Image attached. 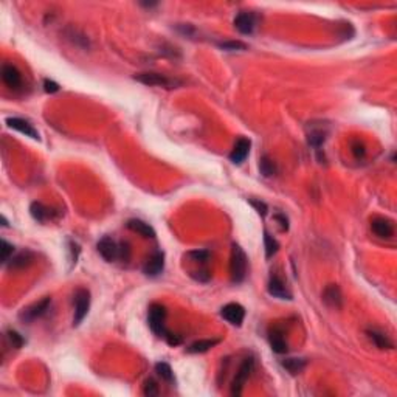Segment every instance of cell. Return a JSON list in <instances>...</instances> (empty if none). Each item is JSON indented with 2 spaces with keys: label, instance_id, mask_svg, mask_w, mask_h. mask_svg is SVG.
<instances>
[{
  "label": "cell",
  "instance_id": "obj_14",
  "mask_svg": "<svg viewBox=\"0 0 397 397\" xmlns=\"http://www.w3.org/2000/svg\"><path fill=\"white\" fill-rule=\"evenodd\" d=\"M371 228H373L376 236H379L382 239H388L394 235V227H393L391 221L383 219V217H376V219L371 222Z\"/></svg>",
  "mask_w": 397,
  "mask_h": 397
},
{
  "label": "cell",
  "instance_id": "obj_4",
  "mask_svg": "<svg viewBox=\"0 0 397 397\" xmlns=\"http://www.w3.org/2000/svg\"><path fill=\"white\" fill-rule=\"evenodd\" d=\"M134 78L145 85H152V87H164V88H172L178 85L180 82L175 79H169L168 76L161 73H154V72H146V73H138Z\"/></svg>",
  "mask_w": 397,
  "mask_h": 397
},
{
  "label": "cell",
  "instance_id": "obj_10",
  "mask_svg": "<svg viewBox=\"0 0 397 397\" xmlns=\"http://www.w3.org/2000/svg\"><path fill=\"white\" fill-rule=\"evenodd\" d=\"M267 290L272 297L279 298V300H292V293L287 289V286L284 284V281L281 279L279 276H272L270 281H268Z\"/></svg>",
  "mask_w": 397,
  "mask_h": 397
},
{
  "label": "cell",
  "instance_id": "obj_13",
  "mask_svg": "<svg viewBox=\"0 0 397 397\" xmlns=\"http://www.w3.org/2000/svg\"><path fill=\"white\" fill-rule=\"evenodd\" d=\"M323 300L329 307H334V309H340L343 304V295L341 290L337 284H330L324 289L323 292Z\"/></svg>",
  "mask_w": 397,
  "mask_h": 397
},
{
  "label": "cell",
  "instance_id": "obj_34",
  "mask_svg": "<svg viewBox=\"0 0 397 397\" xmlns=\"http://www.w3.org/2000/svg\"><path fill=\"white\" fill-rule=\"evenodd\" d=\"M59 84L58 82H55V81H51V79H45L44 81V90L47 92V93H56V92H59Z\"/></svg>",
  "mask_w": 397,
  "mask_h": 397
},
{
  "label": "cell",
  "instance_id": "obj_21",
  "mask_svg": "<svg viewBox=\"0 0 397 397\" xmlns=\"http://www.w3.org/2000/svg\"><path fill=\"white\" fill-rule=\"evenodd\" d=\"M306 365H307V362L304 360V358H286V360H283V366L292 376L300 374L301 371L306 368Z\"/></svg>",
  "mask_w": 397,
  "mask_h": 397
},
{
  "label": "cell",
  "instance_id": "obj_11",
  "mask_svg": "<svg viewBox=\"0 0 397 397\" xmlns=\"http://www.w3.org/2000/svg\"><path fill=\"white\" fill-rule=\"evenodd\" d=\"M164 267V254L161 251H156L143 265V273L148 276H157L163 272Z\"/></svg>",
  "mask_w": 397,
  "mask_h": 397
},
{
  "label": "cell",
  "instance_id": "obj_12",
  "mask_svg": "<svg viewBox=\"0 0 397 397\" xmlns=\"http://www.w3.org/2000/svg\"><path fill=\"white\" fill-rule=\"evenodd\" d=\"M250 146H251L250 140L239 138L235 145V148H233V151H232V154H230V160H232L235 164H240L247 159L248 152H250Z\"/></svg>",
  "mask_w": 397,
  "mask_h": 397
},
{
  "label": "cell",
  "instance_id": "obj_39",
  "mask_svg": "<svg viewBox=\"0 0 397 397\" xmlns=\"http://www.w3.org/2000/svg\"><path fill=\"white\" fill-rule=\"evenodd\" d=\"M2 225L3 227H8V221L5 219V216H2Z\"/></svg>",
  "mask_w": 397,
  "mask_h": 397
},
{
  "label": "cell",
  "instance_id": "obj_33",
  "mask_svg": "<svg viewBox=\"0 0 397 397\" xmlns=\"http://www.w3.org/2000/svg\"><path fill=\"white\" fill-rule=\"evenodd\" d=\"M129 256H131L129 244H127V242H121V244L118 245V258L127 261V259H129Z\"/></svg>",
  "mask_w": 397,
  "mask_h": 397
},
{
  "label": "cell",
  "instance_id": "obj_23",
  "mask_svg": "<svg viewBox=\"0 0 397 397\" xmlns=\"http://www.w3.org/2000/svg\"><path fill=\"white\" fill-rule=\"evenodd\" d=\"M270 346L276 354H286L287 352L286 338L283 337V334H279V332H273V334L270 335Z\"/></svg>",
  "mask_w": 397,
  "mask_h": 397
},
{
  "label": "cell",
  "instance_id": "obj_28",
  "mask_svg": "<svg viewBox=\"0 0 397 397\" xmlns=\"http://www.w3.org/2000/svg\"><path fill=\"white\" fill-rule=\"evenodd\" d=\"M6 337H8V340H9V343H11V346H12V348L20 349V348L23 346L25 340L22 338V335H20V334H17L16 330H8Z\"/></svg>",
  "mask_w": 397,
  "mask_h": 397
},
{
  "label": "cell",
  "instance_id": "obj_8",
  "mask_svg": "<svg viewBox=\"0 0 397 397\" xmlns=\"http://www.w3.org/2000/svg\"><path fill=\"white\" fill-rule=\"evenodd\" d=\"M99 254L102 256V259L107 261V262H113L115 259L118 258V245L117 242H115L112 238L109 236H104L96 245Z\"/></svg>",
  "mask_w": 397,
  "mask_h": 397
},
{
  "label": "cell",
  "instance_id": "obj_18",
  "mask_svg": "<svg viewBox=\"0 0 397 397\" xmlns=\"http://www.w3.org/2000/svg\"><path fill=\"white\" fill-rule=\"evenodd\" d=\"M366 334L369 337V340L373 341L379 349H393V341L388 338V335H385L383 332L376 330V329H369L366 330Z\"/></svg>",
  "mask_w": 397,
  "mask_h": 397
},
{
  "label": "cell",
  "instance_id": "obj_24",
  "mask_svg": "<svg viewBox=\"0 0 397 397\" xmlns=\"http://www.w3.org/2000/svg\"><path fill=\"white\" fill-rule=\"evenodd\" d=\"M326 142V132L323 129H314L307 134V143L312 148H319L323 143Z\"/></svg>",
  "mask_w": 397,
  "mask_h": 397
},
{
  "label": "cell",
  "instance_id": "obj_37",
  "mask_svg": "<svg viewBox=\"0 0 397 397\" xmlns=\"http://www.w3.org/2000/svg\"><path fill=\"white\" fill-rule=\"evenodd\" d=\"M164 338L168 340V343L171 344V346H177V344H180V343H182V338L178 337V335L171 334V332H166V334H164Z\"/></svg>",
  "mask_w": 397,
  "mask_h": 397
},
{
  "label": "cell",
  "instance_id": "obj_30",
  "mask_svg": "<svg viewBox=\"0 0 397 397\" xmlns=\"http://www.w3.org/2000/svg\"><path fill=\"white\" fill-rule=\"evenodd\" d=\"M188 256H189V258H193V261L207 262L208 258H210V251L208 250H194V251H189Z\"/></svg>",
  "mask_w": 397,
  "mask_h": 397
},
{
  "label": "cell",
  "instance_id": "obj_5",
  "mask_svg": "<svg viewBox=\"0 0 397 397\" xmlns=\"http://www.w3.org/2000/svg\"><path fill=\"white\" fill-rule=\"evenodd\" d=\"M50 304H51V298L47 297V298L41 300L39 303H34L28 307H25V309L19 314V318L25 323H31L36 318L42 317L50 309Z\"/></svg>",
  "mask_w": 397,
  "mask_h": 397
},
{
  "label": "cell",
  "instance_id": "obj_15",
  "mask_svg": "<svg viewBox=\"0 0 397 397\" xmlns=\"http://www.w3.org/2000/svg\"><path fill=\"white\" fill-rule=\"evenodd\" d=\"M2 79L9 88H17L22 82L20 72L12 64H5L2 67Z\"/></svg>",
  "mask_w": 397,
  "mask_h": 397
},
{
  "label": "cell",
  "instance_id": "obj_3",
  "mask_svg": "<svg viewBox=\"0 0 397 397\" xmlns=\"http://www.w3.org/2000/svg\"><path fill=\"white\" fill-rule=\"evenodd\" d=\"M164 318H166V309L161 304H152L149 307L148 323L151 330L159 337H164L168 330L164 329Z\"/></svg>",
  "mask_w": 397,
  "mask_h": 397
},
{
  "label": "cell",
  "instance_id": "obj_25",
  "mask_svg": "<svg viewBox=\"0 0 397 397\" xmlns=\"http://www.w3.org/2000/svg\"><path fill=\"white\" fill-rule=\"evenodd\" d=\"M259 171L264 177H272L276 172V164L268 156H262L259 160Z\"/></svg>",
  "mask_w": 397,
  "mask_h": 397
},
{
  "label": "cell",
  "instance_id": "obj_32",
  "mask_svg": "<svg viewBox=\"0 0 397 397\" xmlns=\"http://www.w3.org/2000/svg\"><path fill=\"white\" fill-rule=\"evenodd\" d=\"M143 393L146 394V396H157L159 394V385L156 382H154L152 379H149V380H146L145 382V387H143Z\"/></svg>",
  "mask_w": 397,
  "mask_h": 397
},
{
  "label": "cell",
  "instance_id": "obj_26",
  "mask_svg": "<svg viewBox=\"0 0 397 397\" xmlns=\"http://www.w3.org/2000/svg\"><path fill=\"white\" fill-rule=\"evenodd\" d=\"M264 245H265V256L268 259H270L273 254H276V251L279 248L278 240L273 236L268 235V232H264Z\"/></svg>",
  "mask_w": 397,
  "mask_h": 397
},
{
  "label": "cell",
  "instance_id": "obj_31",
  "mask_svg": "<svg viewBox=\"0 0 397 397\" xmlns=\"http://www.w3.org/2000/svg\"><path fill=\"white\" fill-rule=\"evenodd\" d=\"M221 48L227 51H235V50H247V45L240 41H228V42H222Z\"/></svg>",
  "mask_w": 397,
  "mask_h": 397
},
{
  "label": "cell",
  "instance_id": "obj_29",
  "mask_svg": "<svg viewBox=\"0 0 397 397\" xmlns=\"http://www.w3.org/2000/svg\"><path fill=\"white\" fill-rule=\"evenodd\" d=\"M12 253H14V247L3 239L2 240V262L3 264H8V261L12 258Z\"/></svg>",
  "mask_w": 397,
  "mask_h": 397
},
{
  "label": "cell",
  "instance_id": "obj_27",
  "mask_svg": "<svg viewBox=\"0 0 397 397\" xmlns=\"http://www.w3.org/2000/svg\"><path fill=\"white\" fill-rule=\"evenodd\" d=\"M156 373L164 380V382H172L174 380V373H172V369L168 363H164V362H159L156 365Z\"/></svg>",
  "mask_w": 397,
  "mask_h": 397
},
{
  "label": "cell",
  "instance_id": "obj_16",
  "mask_svg": "<svg viewBox=\"0 0 397 397\" xmlns=\"http://www.w3.org/2000/svg\"><path fill=\"white\" fill-rule=\"evenodd\" d=\"M235 28L240 34H251L254 30V17L250 12H240L235 19Z\"/></svg>",
  "mask_w": 397,
  "mask_h": 397
},
{
  "label": "cell",
  "instance_id": "obj_6",
  "mask_svg": "<svg viewBox=\"0 0 397 397\" xmlns=\"http://www.w3.org/2000/svg\"><path fill=\"white\" fill-rule=\"evenodd\" d=\"M253 366H254L253 358H245V360L242 362V365H240V368L238 371V374H236V377L233 380V385H232V394L233 396H240L242 388H244L245 382L248 380L251 371H253Z\"/></svg>",
  "mask_w": 397,
  "mask_h": 397
},
{
  "label": "cell",
  "instance_id": "obj_17",
  "mask_svg": "<svg viewBox=\"0 0 397 397\" xmlns=\"http://www.w3.org/2000/svg\"><path fill=\"white\" fill-rule=\"evenodd\" d=\"M127 228L132 230L134 233H138L143 238H148V239L156 238V230H154L149 224L140 221V219H131L129 222H127Z\"/></svg>",
  "mask_w": 397,
  "mask_h": 397
},
{
  "label": "cell",
  "instance_id": "obj_9",
  "mask_svg": "<svg viewBox=\"0 0 397 397\" xmlns=\"http://www.w3.org/2000/svg\"><path fill=\"white\" fill-rule=\"evenodd\" d=\"M5 123L8 124V127H11V129H14V131H19L20 134L23 135H27L33 140H41L39 137V132H37L33 124H30L27 120H22V118H16V117H12V118H6Z\"/></svg>",
  "mask_w": 397,
  "mask_h": 397
},
{
  "label": "cell",
  "instance_id": "obj_20",
  "mask_svg": "<svg viewBox=\"0 0 397 397\" xmlns=\"http://www.w3.org/2000/svg\"><path fill=\"white\" fill-rule=\"evenodd\" d=\"M31 261H33V253L25 250V251L19 253L17 256H12V258L8 261V264L11 268H23V267H27Z\"/></svg>",
  "mask_w": 397,
  "mask_h": 397
},
{
  "label": "cell",
  "instance_id": "obj_38",
  "mask_svg": "<svg viewBox=\"0 0 397 397\" xmlns=\"http://www.w3.org/2000/svg\"><path fill=\"white\" fill-rule=\"evenodd\" d=\"M352 152L355 154V157H363L365 156V146L357 142L352 145Z\"/></svg>",
  "mask_w": 397,
  "mask_h": 397
},
{
  "label": "cell",
  "instance_id": "obj_22",
  "mask_svg": "<svg viewBox=\"0 0 397 397\" xmlns=\"http://www.w3.org/2000/svg\"><path fill=\"white\" fill-rule=\"evenodd\" d=\"M30 214L34 221L37 222H45L48 219V208L45 207V205H42L41 202H33L31 203V207H30Z\"/></svg>",
  "mask_w": 397,
  "mask_h": 397
},
{
  "label": "cell",
  "instance_id": "obj_19",
  "mask_svg": "<svg viewBox=\"0 0 397 397\" xmlns=\"http://www.w3.org/2000/svg\"><path fill=\"white\" fill-rule=\"evenodd\" d=\"M219 341H221V340H217V338L194 341V343L188 348V352H191V354H202V352H207V351H210L211 348H214Z\"/></svg>",
  "mask_w": 397,
  "mask_h": 397
},
{
  "label": "cell",
  "instance_id": "obj_2",
  "mask_svg": "<svg viewBox=\"0 0 397 397\" xmlns=\"http://www.w3.org/2000/svg\"><path fill=\"white\" fill-rule=\"evenodd\" d=\"M75 303V317H73V324L78 326L82 319L87 317L88 309H90V292L85 289H78L75 292L73 297Z\"/></svg>",
  "mask_w": 397,
  "mask_h": 397
},
{
  "label": "cell",
  "instance_id": "obj_35",
  "mask_svg": "<svg viewBox=\"0 0 397 397\" xmlns=\"http://www.w3.org/2000/svg\"><path fill=\"white\" fill-rule=\"evenodd\" d=\"M250 203L253 205V207L256 208V211H258L261 216H265L267 214V205L264 202H259V200H250Z\"/></svg>",
  "mask_w": 397,
  "mask_h": 397
},
{
  "label": "cell",
  "instance_id": "obj_1",
  "mask_svg": "<svg viewBox=\"0 0 397 397\" xmlns=\"http://www.w3.org/2000/svg\"><path fill=\"white\" fill-rule=\"evenodd\" d=\"M247 265L248 259L247 254L244 253L239 245H233L232 251V262H230V272H232V281L233 283H242L247 276Z\"/></svg>",
  "mask_w": 397,
  "mask_h": 397
},
{
  "label": "cell",
  "instance_id": "obj_7",
  "mask_svg": "<svg viewBox=\"0 0 397 397\" xmlns=\"http://www.w3.org/2000/svg\"><path fill=\"white\" fill-rule=\"evenodd\" d=\"M221 315L230 324L240 326L244 323V318H245V309L239 303H228L227 306L222 307Z\"/></svg>",
  "mask_w": 397,
  "mask_h": 397
},
{
  "label": "cell",
  "instance_id": "obj_36",
  "mask_svg": "<svg viewBox=\"0 0 397 397\" xmlns=\"http://www.w3.org/2000/svg\"><path fill=\"white\" fill-rule=\"evenodd\" d=\"M275 219L279 222L281 228L286 230V232H287V230H289V219H287V217H286L283 213H276V214H275Z\"/></svg>",
  "mask_w": 397,
  "mask_h": 397
}]
</instances>
